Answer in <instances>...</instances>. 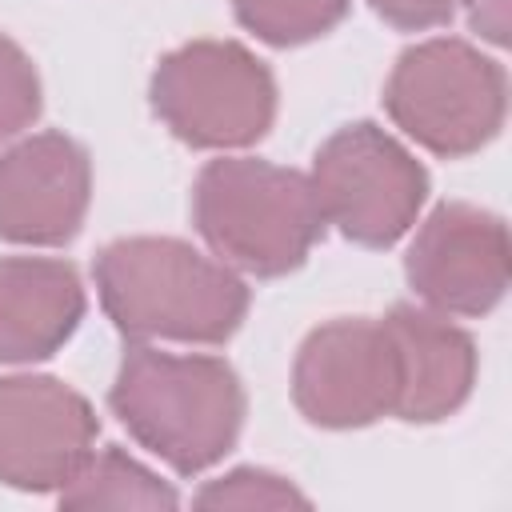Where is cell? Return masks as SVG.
Here are the masks:
<instances>
[{
    "label": "cell",
    "mask_w": 512,
    "mask_h": 512,
    "mask_svg": "<svg viewBox=\"0 0 512 512\" xmlns=\"http://www.w3.org/2000/svg\"><path fill=\"white\" fill-rule=\"evenodd\" d=\"M40 116V80L32 60L0 36V140L24 132Z\"/></svg>",
    "instance_id": "cell-16"
},
{
    "label": "cell",
    "mask_w": 512,
    "mask_h": 512,
    "mask_svg": "<svg viewBox=\"0 0 512 512\" xmlns=\"http://www.w3.org/2000/svg\"><path fill=\"white\" fill-rule=\"evenodd\" d=\"M468 20L492 44H504L508 40V0H468Z\"/></svg>",
    "instance_id": "cell-18"
},
{
    "label": "cell",
    "mask_w": 512,
    "mask_h": 512,
    "mask_svg": "<svg viewBox=\"0 0 512 512\" xmlns=\"http://www.w3.org/2000/svg\"><path fill=\"white\" fill-rule=\"evenodd\" d=\"M96 444V416L52 376L0 380V480L24 492L64 488Z\"/></svg>",
    "instance_id": "cell-8"
},
{
    "label": "cell",
    "mask_w": 512,
    "mask_h": 512,
    "mask_svg": "<svg viewBox=\"0 0 512 512\" xmlns=\"http://www.w3.org/2000/svg\"><path fill=\"white\" fill-rule=\"evenodd\" d=\"M236 20L268 44H304L336 28L348 12V0H232Z\"/></svg>",
    "instance_id": "cell-14"
},
{
    "label": "cell",
    "mask_w": 512,
    "mask_h": 512,
    "mask_svg": "<svg viewBox=\"0 0 512 512\" xmlns=\"http://www.w3.org/2000/svg\"><path fill=\"white\" fill-rule=\"evenodd\" d=\"M296 408L320 428H360L396 416L400 372L384 320H332L316 328L292 372Z\"/></svg>",
    "instance_id": "cell-7"
},
{
    "label": "cell",
    "mask_w": 512,
    "mask_h": 512,
    "mask_svg": "<svg viewBox=\"0 0 512 512\" xmlns=\"http://www.w3.org/2000/svg\"><path fill=\"white\" fill-rule=\"evenodd\" d=\"M380 320L396 348V372H400L396 416L412 424L452 416L468 400L476 380L472 336L416 304H396Z\"/></svg>",
    "instance_id": "cell-11"
},
{
    "label": "cell",
    "mask_w": 512,
    "mask_h": 512,
    "mask_svg": "<svg viewBox=\"0 0 512 512\" xmlns=\"http://www.w3.org/2000/svg\"><path fill=\"white\" fill-rule=\"evenodd\" d=\"M152 108L192 148H244L276 116L272 72L232 40H196L168 52L152 76Z\"/></svg>",
    "instance_id": "cell-5"
},
{
    "label": "cell",
    "mask_w": 512,
    "mask_h": 512,
    "mask_svg": "<svg viewBox=\"0 0 512 512\" xmlns=\"http://www.w3.org/2000/svg\"><path fill=\"white\" fill-rule=\"evenodd\" d=\"M388 116L436 156L484 148L508 108L504 68L464 40H424L408 48L384 88Z\"/></svg>",
    "instance_id": "cell-4"
},
{
    "label": "cell",
    "mask_w": 512,
    "mask_h": 512,
    "mask_svg": "<svg viewBox=\"0 0 512 512\" xmlns=\"http://www.w3.org/2000/svg\"><path fill=\"white\" fill-rule=\"evenodd\" d=\"M120 424L180 476L212 468L240 436L244 388L216 356L128 348L108 392Z\"/></svg>",
    "instance_id": "cell-2"
},
{
    "label": "cell",
    "mask_w": 512,
    "mask_h": 512,
    "mask_svg": "<svg viewBox=\"0 0 512 512\" xmlns=\"http://www.w3.org/2000/svg\"><path fill=\"white\" fill-rule=\"evenodd\" d=\"M376 8V16H384L392 28L404 32H424L436 24H448L460 0H368Z\"/></svg>",
    "instance_id": "cell-17"
},
{
    "label": "cell",
    "mask_w": 512,
    "mask_h": 512,
    "mask_svg": "<svg viewBox=\"0 0 512 512\" xmlns=\"http://www.w3.org/2000/svg\"><path fill=\"white\" fill-rule=\"evenodd\" d=\"M192 220L220 260L264 280L300 268L328 224L304 172L256 156L204 164L192 188Z\"/></svg>",
    "instance_id": "cell-3"
},
{
    "label": "cell",
    "mask_w": 512,
    "mask_h": 512,
    "mask_svg": "<svg viewBox=\"0 0 512 512\" xmlns=\"http://www.w3.org/2000/svg\"><path fill=\"white\" fill-rule=\"evenodd\" d=\"M180 496L120 448L92 452L60 488V508H176Z\"/></svg>",
    "instance_id": "cell-13"
},
{
    "label": "cell",
    "mask_w": 512,
    "mask_h": 512,
    "mask_svg": "<svg viewBox=\"0 0 512 512\" xmlns=\"http://www.w3.org/2000/svg\"><path fill=\"white\" fill-rule=\"evenodd\" d=\"M88 188L92 168L76 140L40 132L16 144L0 156V236L36 248L72 240L88 212Z\"/></svg>",
    "instance_id": "cell-10"
},
{
    "label": "cell",
    "mask_w": 512,
    "mask_h": 512,
    "mask_svg": "<svg viewBox=\"0 0 512 512\" xmlns=\"http://www.w3.org/2000/svg\"><path fill=\"white\" fill-rule=\"evenodd\" d=\"M96 288L112 324L132 340L224 344L244 312V280L172 236L116 240L96 256Z\"/></svg>",
    "instance_id": "cell-1"
},
{
    "label": "cell",
    "mask_w": 512,
    "mask_h": 512,
    "mask_svg": "<svg viewBox=\"0 0 512 512\" xmlns=\"http://www.w3.org/2000/svg\"><path fill=\"white\" fill-rule=\"evenodd\" d=\"M308 180L324 220L364 248H392L412 228L428 192L420 160L368 120L332 132Z\"/></svg>",
    "instance_id": "cell-6"
},
{
    "label": "cell",
    "mask_w": 512,
    "mask_h": 512,
    "mask_svg": "<svg viewBox=\"0 0 512 512\" xmlns=\"http://www.w3.org/2000/svg\"><path fill=\"white\" fill-rule=\"evenodd\" d=\"M84 316V288L72 264L44 256L0 260V360L52 356Z\"/></svg>",
    "instance_id": "cell-12"
},
{
    "label": "cell",
    "mask_w": 512,
    "mask_h": 512,
    "mask_svg": "<svg viewBox=\"0 0 512 512\" xmlns=\"http://www.w3.org/2000/svg\"><path fill=\"white\" fill-rule=\"evenodd\" d=\"M196 504L200 508H308V496L272 472L236 468L232 476L208 484L196 496Z\"/></svg>",
    "instance_id": "cell-15"
},
{
    "label": "cell",
    "mask_w": 512,
    "mask_h": 512,
    "mask_svg": "<svg viewBox=\"0 0 512 512\" xmlns=\"http://www.w3.org/2000/svg\"><path fill=\"white\" fill-rule=\"evenodd\" d=\"M412 288L440 312L484 316L508 288V228L472 204H440L408 252Z\"/></svg>",
    "instance_id": "cell-9"
}]
</instances>
